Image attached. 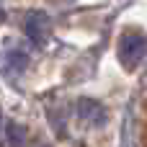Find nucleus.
I'll return each instance as SVG.
<instances>
[{
  "mask_svg": "<svg viewBox=\"0 0 147 147\" xmlns=\"http://www.w3.org/2000/svg\"><path fill=\"white\" fill-rule=\"evenodd\" d=\"M147 57V34L142 31H127L119 39V62L127 70H134L142 65V59Z\"/></svg>",
  "mask_w": 147,
  "mask_h": 147,
  "instance_id": "1",
  "label": "nucleus"
},
{
  "mask_svg": "<svg viewBox=\"0 0 147 147\" xmlns=\"http://www.w3.org/2000/svg\"><path fill=\"white\" fill-rule=\"evenodd\" d=\"M49 28H52V23H49V16L44 10H31L23 21V31L34 44H44L49 36Z\"/></svg>",
  "mask_w": 147,
  "mask_h": 147,
  "instance_id": "2",
  "label": "nucleus"
},
{
  "mask_svg": "<svg viewBox=\"0 0 147 147\" xmlns=\"http://www.w3.org/2000/svg\"><path fill=\"white\" fill-rule=\"evenodd\" d=\"M26 67H28V54L26 52H21V49H5V52H0V72L3 75L16 78Z\"/></svg>",
  "mask_w": 147,
  "mask_h": 147,
  "instance_id": "3",
  "label": "nucleus"
},
{
  "mask_svg": "<svg viewBox=\"0 0 147 147\" xmlns=\"http://www.w3.org/2000/svg\"><path fill=\"white\" fill-rule=\"evenodd\" d=\"M78 116H80L85 124H90V127H101V124L106 121L103 106H101L98 101H93V98H80V101H78Z\"/></svg>",
  "mask_w": 147,
  "mask_h": 147,
  "instance_id": "4",
  "label": "nucleus"
},
{
  "mask_svg": "<svg viewBox=\"0 0 147 147\" xmlns=\"http://www.w3.org/2000/svg\"><path fill=\"white\" fill-rule=\"evenodd\" d=\"M8 145L10 147H23V140H26V132H23V127L21 124H16V121H10L8 124Z\"/></svg>",
  "mask_w": 147,
  "mask_h": 147,
  "instance_id": "5",
  "label": "nucleus"
},
{
  "mask_svg": "<svg viewBox=\"0 0 147 147\" xmlns=\"http://www.w3.org/2000/svg\"><path fill=\"white\" fill-rule=\"evenodd\" d=\"M0 21H3V8H0Z\"/></svg>",
  "mask_w": 147,
  "mask_h": 147,
  "instance_id": "6",
  "label": "nucleus"
},
{
  "mask_svg": "<svg viewBox=\"0 0 147 147\" xmlns=\"http://www.w3.org/2000/svg\"><path fill=\"white\" fill-rule=\"evenodd\" d=\"M0 121H3V116H0Z\"/></svg>",
  "mask_w": 147,
  "mask_h": 147,
  "instance_id": "7",
  "label": "nucleus"
}]
</instances>
